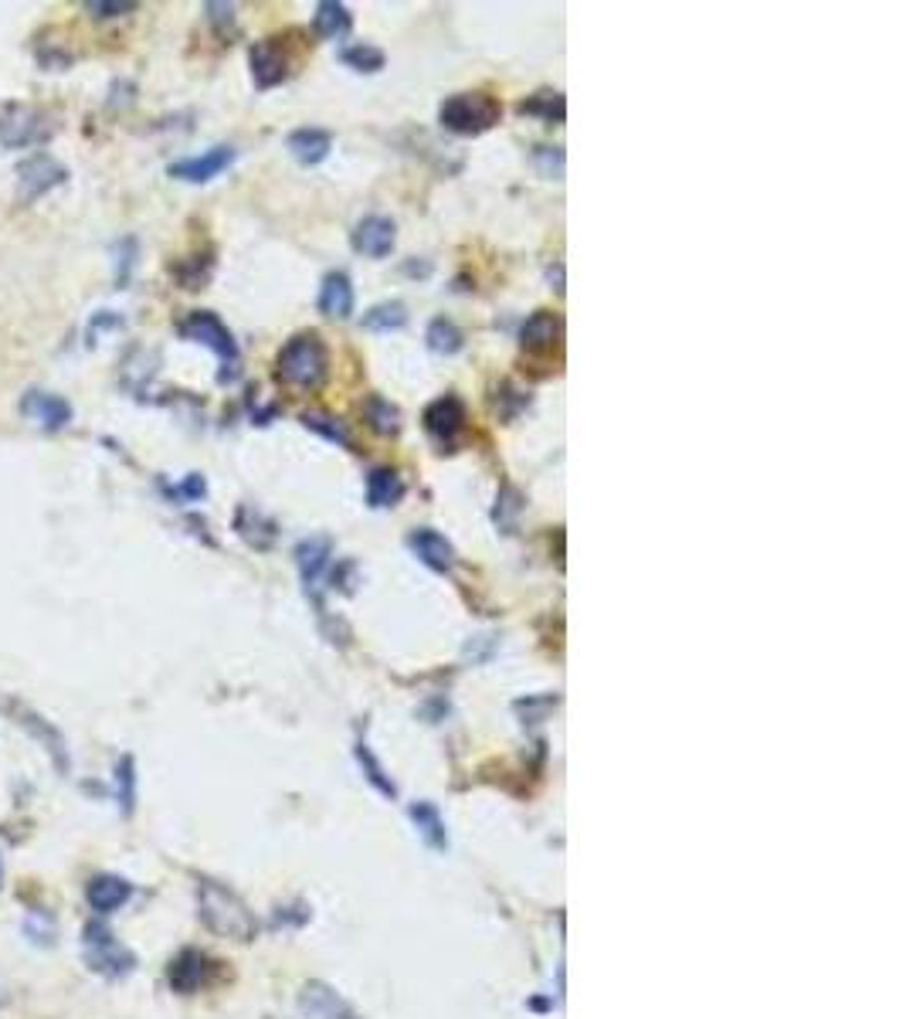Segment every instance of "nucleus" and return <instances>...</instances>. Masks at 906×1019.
I'll use <instances>...</instances> for the list:
<instances>
[{"instance_id": "1", "label": "nucleus", "mask_w": 906, "mask_h": 1019, "mask_svg": "<svg viewBox=\"0 0 906 1019\" xmlns=\"http://www.w3.org/2000/svg\"><path fill=\"white\" fill-rule=\"evenodd\" d=\"M275 378L299 391L323 388V381L330 378V347L323 344V336L317 330H302L286 340V347L278 351L275 360Z\"/></svg>"}, {"instance_id": "2", "label": "nucleus", "mask_w": 906, "mask_h": 1019, "mask_svg": "<svg viewBox=\"0 0 906 1019\" xmlns=\"http://www.w3.org/2000/svg\"><path fill=\"white\" fill-rule=\"evenodd\" d=\"M198 908H201V921L207 924V932L231 938V941H252L259 932L255 914L248 911V904L238 898L235 890L204 880L198 887Z\"/></svg>"}, {"instance_id": "3", "label": "nucleus", "mask_w": 906, "mask_h": 1019, "mask_svg": "<svg viewBox=\"0 0 906 1019\" xmlns=\"http://www.w3.org/2000/svg\"><path fill=\"white\" fill-rule=\"evenodd\" d=\"M499 116H503V106H499L496 96H486V92H458V96H449L439 109L442 127L458 137H479L492 130Z\"/></svg>"}, {"instance_id": "4", "label": "nucleus", "mask_w": 906, "mask_h": 1019, "mask_svg": "<svg viewBox=\"0 0 906 1019\" xmlns=\"http://www.w3.org/2000/svg\"><path fill=\"white\" fill-rule=\"evenodd\" d=\"M180 336L183 340H194V344L207 347L217 360H222V381H235L238 378V364H241V351H238V340L231 336V330L217 320L214 313L207 310H198L191 313L183 323H180Z\"/></svg>"}, {"instance_id": "5", "label": "nucleus", "mask_w": 906, "mask_h": 1019, "mask_svg": "<svg viewBox=\"0 0 906 1019\" xmlns=\"http://www.w3.org/2000/svg\"><path fill=\"white\" fill-rule=\"evenodd\" d=\"M51 119L38 106L8 103L0 106V146L8 150H31L41 146L51 137Z\"/></svg>"}, {"instance_id": "6", "label": "nucleus", "mask_w": 906, "mask_h": 1019, "mask_svg": "<svg viewBox=\"0 0 906 1019\" xmlns=\"http://www.w3.org/2000/svg\"><path fill=\"white\" fill-rule=\"evenodd\" d=\"M421 425H425V436L439 446L442 452H455L462 446V439H465V431H468L465 401L458 394L434 398L431 405L425 408V415H421Z\"/></svg>"}, {"instance_id": "7", "label": "nucleus", "mask_w": 906, "mask_h": 1019, "mask_svg": "<svg viewBox=\"0 0 906 1019\" xmlns=\"http://www.w3.org/2000/svg\"><path fill=\"white\" fill-rule=\"evenodd\" d=\"M82 945H85L88 965L96 969V972H103V975H109V979L127 975V972H133V965H136V955H133L127 945H119L116 935L106 928V924H88Z\"/></svg>"}, {"instance_id": "8", "label": "nucleus", "mask_w": 906, "mask_h": 1019, "mask_svg": "<svg viewBox=\"0 0 906 1019\" xmlns=\"http://www.w3.org/2000/svg\"><path fill=\"white\" fill-rule=\"evenodd\" d=\"M65 180H69V167L65 164L48 157V153H31L27 161L17 164V198L24 204H35L48 191L61 188Z\"/></svg>"}, {"instance_id": "9", "label": "nucleus", "mask_w": 906, "mask_h": 1019, "mask_svg": "<svg viewBox=\"0 0 906 1019\" xmlns=\"http://www.w3.org/2000/svg\"><path fill=\"white\" fill-rule=\"evenodd\" d=\"M235 164V146H211V150H204V153H198V157H183V161H174L170 167H167V174L174 177V180H183V183H207V180H214V177H222L228 167Z\"/></svg>"}, {"instance_id": "10", "label": "nucleus", "mask_w": 906, "mask_h": 1019, "mask_svg": "<svg viewBox=\"0 0 906 1019\" xmlns=\"http://www.w3.org/2000/svg\"><path fill=\"white\" fill-rule=\"evenodd\" d=\"M560 340H564V320H560V313H553V310L529 313L520 327V344L526 354L547 357L560 347Z\"/></svg>"}, {"instance_id": "11", "label": "nucleus", "mask_w": 906, "mask_h": 1019, "mask_svg": "<svg viewBox=\"0 0 906 1019\" xmlns=\"http://www.w3.org/2000/svg\"><path fill=\"white\" fill-rule=\"evenodd\" d=\"M21 412L27 418H35L45 431H61V428H69V422H72V405H69V401L61 394H51V391H38V388L24 391Z\"/></svg>"}, {"instance_id": "12", "label": "nucleus", "mask_w": 906, "mask_h": 1019, "mask_svg": "<svg viewBox=\"0 0 906 1019\" xmlns=\"http://www.w3.org/2000/svg\"><path fill=\"white\" fill-rule=\"evenodd\" d=\"M248 61H252V79H255L259 88L283 85L289 79V55L283 51L278 38L255 42L252 51H248Z\"/></svg>"}, {"instance_id": "13", "label": "nucleus", "mask_w": 906, "mask_h": 1019, "mask_svg": "<svg viewBox=\"0 0 906 1019\" xmlns=\"http://www.w3.org/2000/svg\"><path fill=\"white\" fill-rule=\"evenodd\" d=\"M408 547H412L415 558H418L425 568H431V571L449 574V571L455 568V547H452V541L442 537L439 531L415 528V531L408 534Z\"/></svg>"}, {"instance_id": "14", "label": "nucleus", "mask_w": 906, "mask_h": 1019, "mask_svg": "<svg viewBox=\"0 0 906 1019\" xmlns=\"http://www.w3.org/2000/svg\"><path fill=\"white\" fill-rule=\"evenodd\" d=\"M354 249L360 252V256H367V259H384V256H391V249H394V241H397V225L391 222V218H384V214H370V218H363L357 228H354Z\"/></svg>"}, {"instance_id": "15", "label": "nucleus", "mask_w": 906, "mask_h": 1019, "mask_svg": "<svg viewBox=\"0 0 906 1019\" xmlns=\"http://www.w3.org/2000/svg\"><path fill=\"white\" fill-rule=\"evenodd\" d=\"M330 561H333V541H330V537H306V541H299V547H296V565H299V574H302L306 592H309L312 599H317V589H320V581H323Z\"/></svg>"}, {"instance_id": "16", "label": "nucleus", "mask_w": 906, "mask_h": 1019, "mask_svg": "<svg viewBox=\"0 0 906 1019\" xmlns=\"http://www.w3.org/2000/svg\"><path fill=\"white\" fill-rule=\"evenodd\" d=\"M207 979H211V959H207V955H201L198 948H187V951H180L177 959L170 962V969H167V982H170V990H174V993H180V996H191V993H198Z\"/></svg>"}, {"instance_id": "17", "label": "nucleus", "mask_w": 906, "mask_h": 1019, "mask_svg": "<svg viewBox=\"0 0 906 1019\" xmlns=\"http://www.w3.org/2000/svg\"><path fill=\"white\" fill-rule=\"evenodd\" d=\"M357 306V293L347 272H330L320 286V313L330 320H350Z\"/></svg>"}, {"instance_id": "18", "label": "nucleus", "mask_w": 906, "mask_h": 1019, "mask_svg": "<svg viewBox=\"0 0 906 1019\" xmlns=\"http://www.w3.org/2000/svg\"><path fill=\"white\" fill-rule=\"evenodd\" d=\"M130 898H133V884L116 877V874H99V877H92L88 887H85V901H88V908L96 914H112V911H119L122 904H127Z\"/></svg>"}, {"instance_id": "19", "label": "nucleus", "mask_w": 906, "mask_h": 1019, "mask_svg": "<svg viewBox=\"0 0 906 1019\" xmlns=\"http://www.w3.org/2000/svg\"><path fill=\"white\" fill-rule=\"evenodd\" d=\"M404 493H408V486H404V476L397 470H391V466L370 470V476H367V503L373 510L397 507L404 500Z\"/></svg>"}, {"instance_id": "20", "label": "nucleus", "mask_w": 906, "mask_h": 1019, "mask_svg": "<svg viewBox=\"0 0 906 1019\" xmlns=\"http://www.w3.org/2000/svg\"><path fill=\"white\" fill-rule=\"evenodd\" d=\"M333 150V137L320 127H302L296 133H289V153L302 164V167H317L330 157Z\"/></svg>"}, {"instance_id": "21", "label": "nucleus", "mask_w": 906, "mask_h": 1019, "mask_svg": "<svg viewBox=\"0 0 906 1019\" xmlns=\"http://www.w3.org/2000/svg\"><path fill=\"white\" fill-rule=\"evenodd\" d=\"M312 27H317L320 38H330V42H333V38L350 35L354 17H350L347 4H336V0H323V4H317V14H312Z\"/></svg>"}, {"instance_id": "22", "label": "nucleus", "mask_w": 906, "mask_h": 1019, "mask_svg": "<svg viewBox=\"0 0 906 1019\" xmlns=\"http://www.w3.org/2000/svg\"><path fill=\"white\" fill-rule=\"evenodd\" d=\"M425 344L431 354L439 357H455L465 347V333L449 320V317H434L425 330Z\"/></svg>"}, {"instance_id": "23", "label": "nucleus", "mask_w": 906, "mask_h": 1019, "mask_svg": "<svg viewBox=\"0 0 906 1019\" xmlns=\"http://www.w3.org/2000/svg\"><path fill=\"white\" fill-rule=\"evenodd\" d=\"M520 112L523 116H537V119L550 122V127H557V122H564V116H568V103H564V96H560L557 88H540V92H534V96H526L520 103Z\"/></svg>"}, {"instance_id": "24", "label": "nucleus", "mask_w": 906, "mask_h": 1019, "mask_svg": "<svg viewBox=\"0 0 906 1019\" xmlns=\"http://www.w3.org/2000/svg\"><path fill=\"white\" fill-rule=\"evenodd\" d=\"M404 323H408V306L401 299H384L378 306H370L360 320V327L370 333H391V330H401Z\"/></svg>"}, {"instance_id": "25", "label": "nucleus", "mask_w": 906, "mask_h": 1019, "mask_svg": "<svg viewBox=\"0 0 906 1019\" xmlns=\"http://www.w3.org/2000/svg\"><path fill=\"white\" fill-rule=\"evenodd\" d=\"M412 819L421 832V840L431 846V850H445L449 846V832H445V819L442 813L431 806V802H415L412 806Z\"/></svg>"}, {"instance_id": "26", "label": "nucleus", "mask_w": 906, "mask_h": 1019, "mask_svg": "<svg viewBox=\"0 0 906 1019\" xmlns=\"http://www.w3.org/2000/svg\"><path fill=\"white\" fill-rule=\"evenodd\" d=\"M363 418H367V425L378 431V436H397L401 431V412H397V405H391V401L384 398V394H370L367 401H363Z\"/></svg>"}, {"instance_id": "27", "label": "nucleus", "mask_w": 906, "mask_h": 1019, "mask_svg": "<svg viewBox=\"0 0 906 1019\" xmlns=\"http://www.w3.org/2000/svg\"><path fill=\"white\" fill-rule=\"evenodd\" d=\"M354 755H357V761H360V768H363V775H367V782L378 789L381 795H388V798H394L397 795V785L391 782V775L384 771V765L373 758V751H370V745L367 740H357V748H354Z\"/></svg>"}, {"instance_id": "28", "label": "nucleus", "mask_w": 906, "mask_h": 1019, "mask_svg": "<svg viewBox=\"0 0 906 1019\" xmlns=\"http://www.w3.org/2000/svg\"><path fill=\"white\" fill-rule=\"evenodd\" d=\"M520 513H523V493L513 489V486H503V489H499V497H496V510H492L496 528L503 534H513Z\"/></svg>"}, {"instance_id": "29", "label": "nucleus", "mask_w": 906, "mask_h": 1019, "mask_svg": "<svg viewBox=\"0 0 906 1019\" xmlns=\"http://www.w3.org/2000/svg\"><path fill=\"white\" fill-rule=\"evenodd\" d=\"M302 425H306L309 431H317V436H323L326 442H336V446H343V449H350V446H354L347 425H343L339 418H333V415H320V412H312V415H302Z\"/></svg>"}, {"instance_id": "30", "label": "nucleus", "mask_w": 906, "mask_h": 1019, "mask_svg": "<svg viewBox=\"0 0 906 1019\" xmlns=\"http://www.w3.org/2000/svg\"><path fill=\"white\" fill-rule=\"evenodd\" d=\"M116 792H119L122 816H130L133 802H136V761L130 755L119 758V765H116Z\"/></svg>"}, {"instance_id": "31", "label": "nucleus", "mask_w": 906, "mask_h": 1019, "mask_svg": "<svg viewBox=\"0 0 906 1019\" xmlns=\"http://www.w3.org/2000/svg\"><path fill=\"white\" fill-rule=\"evenodd\" d=\"M347 66L354 69V72H367V75H373V72H381L384 69V51L381 48H373V45H354V48H343V55H339Z\"/></svg>"}, {"instance_id": "32", "label": "nucleus", "mask_w": 906, "mask_h": 1019, "mask_svg": "<svg viewBox=\"0 0 906 1019\" xmlns=\"http://www.w3.org/2000/svg\"><path fill=\"white\" fill-rule=\"evenodd\" d=\"M492 408L503 422H513L523 408H529V394L516 391L513 384H499L496 394H492Z\"/></svg>"}, {"instance_id": "33", "label": "nucleus", "mask_w": 906, "mask_h": 1019, "mask_svg": "<svg viewBox=\"0 0 906 1019\" xmlns=\"http://www.w3.org/2000/svg\"><path fill=\"white\" fill-rule=\"evenodd\" d=\"M85 11L92 17H122V14H133L136 4L133 0H88Z\"/></svg>"}, {"instance_id": "34", "label": "nucleus", "mask_w": 906, "mask_h": 1019, "mask_svg": "<svg viewBox=\"0 0 906 1019\" xmlns=\"http://www.w3.org/2000/svg\"><path fill=\"white\" fill-rule=\"evenodd\" d=\"M204 493H207L204 476H201V473H191V476H187L180 486H174V489H170V497H174L177 503H191V500H204Z\"/></svg>"}, {"instance_id": "35", "label": "nucleus", "mask_w": 906, "mask_h": 1019, "mask_svg": "<svg viewBox=\"0 0 906 1019\" xmlns=\"http://www.w3.org/2000/svg\"><path fill=\"white\" fill-rule=\"evenodd\" d=\"M534 161L540 164V170L547 177H553V174L560 177V170H564V153H560V146H537Z\"/></svg>"}, {"instance_id": "36", "label": "nucleus", "mask_w": 906, "mask_h": 1019, "mask_svg": "<svg viewBox=\"0 0 906 1019\" xmlns=\"http://www.w3.org/2000/svg\"><path fill=\"white\" fill-rule=\"evenodd\" d=\"M204 11H207V21H211L217 31L235 27V8H231V4H204Z\"/></svg>"}, {"instance_id": "37", "label": "nucleus", "mask_w": 906, "mask_h": 1019, "mask_svg": "<svg viewBox=\"0 0 906 1019\" xmlns=\"http://www.w3.org/2000/svg\"><path fill=\"white\" fill-rule=\"evenodd\" d=\"M0 874H4V867H0Z\"/></svg>"}]
</instances>
